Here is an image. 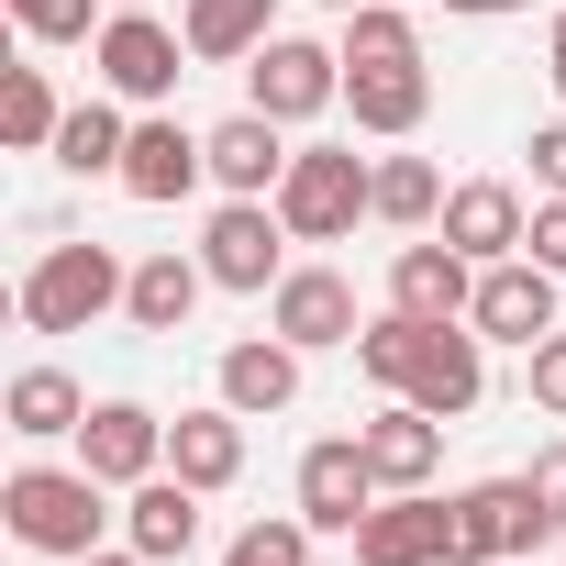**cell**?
Here are the masks:
<instances>
[{"mask_svg":"<svg viewBox=\"0 0 566 566\" xmlns=\"http://www.w3.org/2000/svg\"><path fill=\"white\" fill-rule=\"evenodd\" d=\"M211 178L233 189V200H277V178H290V145H277V123L244 101L233 123H211Z\"/></svg>","mask_w":566,"mask_h":566,"instance_id":"cell-19","label":"cell"},{"mask_svg":"<svg viewBox=\"0 0 566 566\" xmlns=\"http://www.w3.org/2000/svg\"><path fill=\"white\" fill-rule=\"evenodd\" d=\"M489 334L478 323H422V345H411V378H400V400H422L433 422H467L478 400H489V356H478Z\"/></svg>","mask_w":566,"mask_h":566,"instance_id":"cell-8","label":"cell"},{"mask_svg":"<svg viewBox=\"0 0 566 566\" xmlns=\"http://www.w3.org/2000/svg\"><path fill=\"white\" fill-rule=\"evenodd\" d=\"M356 566H455V522L433 489H389L367 522H356Z\"/></svg>","mask_w":566,"mask_h":566,"instance_id":"cell-10","label":"cell"},{"mask_svg":"<svg viewBox=\"0 0 566 566\" xmlns=\"http://www.w3.org/2000/svg\"><path fill=\"white\" fill-rule=\"evenodd\" d=\"M522 389H533V411H555V422H566V334H544V345L522 356Z\"/></svg>","mask_w":566,"mask_h":566,"instance_id":"cell-32","label":"cell"},{"mask_svg":"<svg viewBox=\"0 0 566 566\" xmlns=\"http://www.w3.org/2000/svg\"><path fill=\"white\" fill-rule=\"evenodd\" d=\"M200 290H211V266L167 244V255H145V266H134V290H123V323H134V334H178V323L200 312Z\"/></svg>","mask_w":566,"mask_h":566,"instance_id":"cell-22","label":"cell"},{"mask_svg":"<svg viewBox=\"0 0 566 566\" xmlns=\"http://www.w3.org/2000/svg\"><path fill=\"white\" fill-rule=\"evenodd\" d=\"M511 566H533V555H511Z\"/></svg>","mask_w":566,"mask_h":566,"instance_id":"cell-41","label":"cell"},{"mask_svg":"<svg viewBox=\"0 0 566 566\" xmlns=\"http://www.w3.org/2000/svg\"><path fill=\"white\" fill-rule=\"evenodd\" d=\"M378 222H400V233L444 222V167L433 156H378Z\"/></svg>","mask_w":566,"mask_h":566,"instance_id":"cell-29","label":"cell"},{"mask_svg":"<svg viewBox=\"0 0 566 566\" xmlns=\"http://www.w3.org/2000/svg\"><path fill=\"white\" fill-rule=\"evenodd\" d=\"M211 178V134H189V123H134V145H123V189L134 200H189Z\"/></svg>","mask_w":566,"mask_h":566,"instance_id":"cell-15","label":"cell"},{"mask_svg":"<svg viewBox=\"0 0 566 566\" xmlns=\"http://www.w3.org/2000/svg\"><path fill=\"white\" fill-rule=\"evenodd\" d=\"M222 566H312V522L290 511V522H244L233 544H222Z\"/></svg>","mask_w":566,"mask_h":566,"instance_id":"cell-30","label":"cell"},{"mask_svg":"<svg viewBox=\"0 0 566 566\" xmlns=\"http://www.w3.org/2000/svg\"><path fill=\"white\" fill-rule=\"evenodd\" d=\"M367 211H378V167H367L356 145H301L290 178H277V222H290L301 244H334V233H356Z\"/></svg>","mask_w":566,"mask_h":566,"instance_id":"cell-3","label":"cell"},{"mask_svg":"<svg viewBox=\"0 0 566 566\" xmlns=\"http://www.w3.org/2000/svg\"><path fill=\"white\" fill-rule=\"evenodd\" d=\"M522 255L566 277V200H533V222H522Z\"/></svg>","mask_w":566,"mask_h":566,"instance_id":"cell-33","label":"cell"},{"mask_svg":"<svg viewBox=\"0 0 566 566\" xmlns=\"http://www.w3.org/2000/svg\"><path fill=\"white\" fill-rule=\"evenodd\" d=\"M467 323L489 334V345H544L555 334V266H533V255H500V266H478V301H467Z\"/></svg>","mask_w":566,"mask_h":566,"instance_id":"cell-9","label":"cell"},{"mask_svg":"<svg viewBox=\"0 0 566 566\" xmlns=\"http://www.w3.org/2000/svg\"><path fill=\"white\" fill-rule=\"evenodd\" d=\"M178 56H189V34H178V23H156V12H112V23H101V45H90L101 90H112V101H145V112L189 78Z\"/></svg>","mask_w":566,"mask_h":566,"instance_id":"cell-6","label":"cell"},{"mask_svg":"<svg viewBox=\"0 0 566 566\" xmlns=\"http://www.w3.org/2000/svg\"><path fill=\"white\" fill-rule=\"evenodd\" d=\"M467 301H478V255H455L444 233L389 255V312H411V323H467Z\"/></svg>","mask_w":566,"mask_h":566,"instance_id":"cell-14","label":"cell"},{"mask_svg":"<svg viewBox=\"0 0 566 566\" xmlns=\"http://www.w3.org/2000/svg\"><path fill=\"white\" fill-rule=\"evenodd\" d=\"M544 78H555V101H566V12H555V34H544Z\"/></svg>","mask_w":566,"mask_h":566,"instance_id":"cell-36","label":"cell"},{"mask_svg":"<svg viewBox=\"0 0 566 566\" xmlns=\"http://www.w3.org/2000/svg\"><path fill=\"white\" fill-rule=\"evenodd\" d=\"M356 444H367L378 489H433V467H444V422L422 400H389L378 422H356Z\"/></svg>","mask_w":566,"mask_h":566,"instance_id":"cell-17","label":"cell"},{"mask_svg":"<svg viewBox=\"0 0 566 566\" xmlns=\"http://www.w3.org/2000/svg\"><path fill=\"white\" fill-rule=\"evenodd\" d=\"M334 56H345V67H422V23L400 12V0H356Z\"/></svg>","mask_w":566,"mask_h":566,"instance_id":"cell-28","label":"cell"},{"mask_svg":"<svg viewBox=\"0 0 566 566\" xmlns=\"http://www.w3.org/2000/svg\"><path fill=\"white\" fill-rule=\"evenodd\" d=\"M444 522H455V566H511V555H533L555 533V511L533 500V478H478V489L444 500Z\"/></svg>","mask_w":566,"mask_h":566,"instance_id":"cell-4","label":"cell"},{"mask_svg":"<svg viewBox=\"0 0 566 566\" xmlns=\"http://www.w3.org/2000/svg\"><path fill=\"white\" fill-rule=\"evenodd\" d=\"M345 112H356V134H422V112H433V78L422 67H345Z\"/></svg>","mask_w":566,"mask_h":566,"instance_id":"cell-23","label":"cell"},{"mask_svg":"<svg viewBox=\"0 0 566 566\" xmlns=\"http://www.w3.org/2000/svg\"><path fill=\"white\" fill-rule=\"evenodd\" d=\"M167 467H178L189 489H233V478H244V411H233V400L178 411V422H167Z\"/></svg>","mask_w":566,"mask_h":566,"instance_id":"cell-20","label":"cell"},{"mask_svg":"<svg viewBox=\"0 0 566 566\" xmlns=\"http://www.w3.org/2000/svg\"><path fill=\"white\" fill-rule=\"evenodd\" d=\"M12 23L34 45H101V0H12Z\"/></svg>","mask_w":566,"mask_h":566,"instance_id":"cell-31","label":"cell"},{"mask_svg":"<svg viewBox=\"0 0 566 566\" xmlns=\"http://www.w3.org/2000/svg\"><path fill=\"white\" fill-rule=\"evenodd\" d=\"M522 478H533V500H544V511H555V533H566V444H544Z\"/></svg>","mask_w":566,"mask_h":566,"instance_id":"cell-35","label":"cell"},{"mask_svg":"<svg viewBox=\"0 0 566 566\" xmlns=\"http://www.w3.org/2000/svg\"><path fill=\"white\" fill-rule=\"evenodd\" d=\"M123 145H134L123 101H78V112L56 123V167H67V178H123Z\"/></svg>","mask_w":566,"mask_h":566,"instance_id":"cell-27","label":"cell"},{"mask_svg":"<svg viewBox=\"0 0 566 566\" xmlns=\"http://www.w3.org/2000/svg\"><path fill=\"white\" fill-rule=\"evenodd\" d=\"M301 233L277 222V200H222L211 211V233H200V266H211V290H277V255H290Z\"/></svg>","mask_w":566,"mask_h":566,"instance_id":"cell-7","label":"cell"},{"mask_svg":"<svg viewBox=\"0 0 566 566\" xmlns=\"http://www.w3.org/2000/svg\"><path fill=\"white\" fill-rule=\"evenodd\" d=\"M112 12H156V0H112Z\"/></svg>","mask_w":566,"mask_h":566,"instance_id":"cell-39","label":"cell"},{"mask_svg":"<svg viewBox=\"0 0 566 566\" xmlns=\"http://www.w3.org/2000/svg\"><path fill=\"white\" fill-rule=\"evenodd\" d=\"M266 323L290 334L301 356H323V345H356V334H367V312H356V290H345L334 266H290V277L266 290Z\"/></svg>","mask_w":566,"mask_h":566,"instance_id":"cell-11","label":"cell"},{"mask_svg":"<svg viewBox=\"0 0 566 566\" xmlns=\"http://www.w3.org/2000/svg\"><path fill=\"white\" fill-rule=\"evenodd\" d=\"M522 189L511 178H467V189H444V244L455 255H478V266H500V255H522Z\"/></svg>","mask_w":566,"mask_h":566,"instance_id":"cell-16","label":"cell"},{"mask_svg":"<svg viewBox=\"0 0 566 566\" xmlns=\"http://www.w3.org/2000/svg\"><path fill=\"white\" fill-rule=\"evenodd\" d=\"M123 290H134V266H112V244H45L12 301L34 334H90L101 312H123Z\"/></svg>","mask_w":566,"mask_h":566,"instance_id":"cell-2","label":"cell"},{"mask_svg":"<svg viewBox=\"0 0 566 566\" xmlns=\"http://www.w3.org/2000/svg\"><path fill=\"white\" fill-rule=\"evenodd\" d=\"M244 90H255V112H266V123H312V112H334V101H345V56H334V45H312V34H266V45L244 56Z\"/></svg>","mask_w":566,"mask_h":566,"instance_id":"cell-5","label":"cell"},{"mask_svg":"<svg viewBox=\"0 0 566 566\" xmlns=\"http://www.w3.org/2000/svg\"><path fill=\"white\" fill-rule=\"evenodd\" d=\"M178 34H189V56H200V67H244V56L277 34V0H189Z\"/></svg>","mask_w":566,"mask_h":566,"instance_id":"cell-24","label":"cell"},{"mask_svg":"<svg viewBox=\"0 0 566 566\" xmlns=\"http://www.w3.org/2000/svg\"><path fill=\"white\" fill-rule=\"evenodd\" d=\"M78 566H156L145 544H101V555H78Z\"/></svg>","mask_w":566,"mask_h":566,"instance_id":"cell-38","label":"cell"},{"mask_svg":"<svg viewBox=\"0 0 566 566\" xmlns=\"http://www.w3.org/2000/svg\"><path fill=\"white\" fill-rule=\"evenodd\" d=\"M378 500H389V489H378V467H367L356 433H334V444L301 455V522H312V533H356Z\"/></svg>","mask_w":566,"mask_h":566,"instance_id":"cell-13","label":"cell"},{"mask_svg":"<svg viewBox=\"0 0 566 566\" xmlns=\"http://www.w3.org/2000/svg\"><path fill=\"white\" fill-rule=\"evenodd\" d=\"M0 411H12V433H23V444H78V422H90V389H78L67 367H23Z\"/></svg>","mask_w":566,"mask_h":566,"instance_id":"cell-25","label":"cell"},{"mask_svg":"<svg viewBox=\"0 0 566 566\" xmlns=\"http://www.w3.org/2000/svg\"><path fill=\"white\" fill-rule=\"evenodd\" d=\"M56 123H67V101H56L45 67H0V145L12 156H56Z\"/></svg>","mask_w":566,"mask_h":566,"instance_id":"cell-26","label":"cell"},{"mask_svg":"<svg viewBox=\"0 0 566 566\" xmlns=\"http://www.w3.org/2000/svg\"><path fill=\"white\" fill-rule=\"evenodd\" d=\"M222 400L244 411V422H266V411H290L301 400V345L290 334H244V345H222Z\"/></svg>","mask_w":566,"mask_h":566,"instance_id":"cell-18","label":"cell"},{"mask_svg":"<svg viewBox=\"0 0 566 566\" xmlns=\"http://www.w3.org/2000/svg\"><path fill=\"white\" fill-rule=\"evenodd\" d=\"M78 467L112 478V489H145V478L167 467V422H156L145 400H90V422H78Z\"/></svg>","mask_w":566,"mask_h":566,"instance_id":"cell-12","label":"cell"},{"mask_svg":"<svg viewBox=\"0 0 566 566\" xmlns=\"http://www.w3.org/2000/svg\"><path fill=\"white\" fill-rule=\"evenodd\" d=\"M200 500H211V489H189L178 467H156V478L123 500V544H145L156 566H167V555H189V544H200Z\"/></svg>","mask_w":566,"mask_h":566,"instance_id":"cell-21","label":"cell"},{"mask_svg":"<svg viewBox=\"0 0 566 566\" xmlns=\"http://www.w3.org/2000/svg\"><path fill=\"white\" fill-rule=\"evenodd\" d=\"M444 12H467V23H500V12H533V0H444Z\"/></svg>","mask_w":566,"mask_h":566,"instance_id":"cell-37","label":"cell"},{"mask_svg":"<svg viewBox=\"0 0 566 566\" xmlns=\"http://www.w3.org/2000/svg\"><path fill=\"white\" fill-rule=\"evenodd\" d=\"M533 189H544V200H566V123H544V134H533Z\"/></svg>","mask_w":566,"mask_h":566,"instance_id":"cell-34","label":"cell"},{"mask_svg":"<svg viewBox=\"0 0 566 566\" xmlns=\"http://www.w3.org/2000/svg\"><path fill=\"white\" fill-rule=\"evenodd\" d=\"M334 12H356V0H334Z\"/></svg>","mask_w":566,"mask_h":566,"instance_id":"cell-40","label":"cell"},{"mask_svg":"<svg viewBox=\"0 0 566 566\" xmlns=\"http://www.w3.org/2000/svg\"><path fill=\"white\" fill-rule=\"evenodd\" d=\"M0 522H12L34 555H101V533H112V478H90V467H12V489H0Z\"/></svg>","mask_w":566,"mask_h":566,"instance_id":"cell-1","label":"cell"}]
</instances>
